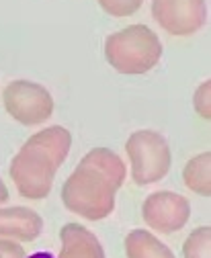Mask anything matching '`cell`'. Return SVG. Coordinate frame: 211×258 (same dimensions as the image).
<instances>
[{"label":"cell","mask_w":211,"mask_h":258,"mask_svg":"<svg viewBox=\"0 0 211 258\" xmlns=\"http://www.w3.org/2000/svg\"><path fill=\"white\" fill-rule=\"evenodd\" d=\"M57 258H107L101 240L86 225L70 221L59 230Z\"/></svg>","instance_id":"9"},{"label":"cell","mask_w":211,"mask_h":258,"mask_svg":"<svg viewBox=\"0 0 211 258\" xmlns=\"http://www.w3.org/2000/svg\"><path fill=\"white\" fill-rule=\"evenodd\" d=\"M183 258H211V228L199 225L183 242Z\"/></svg>","instance_id":"13"},{"label":"cell","mask_w":211,"mask_h":258,"mask_svg":"<svg viewBox=\"0 0 211 258\" xmlns=\"http://www.w3.org/2000/svg\"><path fill=\"white\" fill-rule=\"evenodd\" d=\"M117 190L119 188L97 168L78 162L62 184L59 197L70 213L88 221H101L115 211Z\"/></svg>","instance_id":"3"},{"label":"cell","mask_w":211,"mask_h":258,"mask_svg":"<svg viewBox=\"0 0 211 258\" xmlns=\"http://www.w3.org/2000/svg\"><path fill=\"white\" fill-rule=\"evenodd\" d=\"M193 109L195 113L209 121L211 119V80H203L197 88H195V94H193Z\"/></svg>","instance_id":"15"},{"label":"cell","mask_w":211,"mask_h":258,"mask_svg":"<svg viewBox=\"0 0 211 258\" xmlns=\"http://www.w3.org/2000/svg\"><path fill=\"white\" fill-rule=\"evenodd\" d=\"M0 258H27L23 244L0 238Z\"/></svg>","instance_id":"16"},{"label":"cell","mask_w":211,"mask_h":258,"mask_svg":"<svg viewBox=\"0 0 211 258\" xmlns=\"http://www.w3.org/2000/svg\"><path fill=\"white\" fill-rule=\"evenodd\" d=\"M7 201H9V186L3 180V176H0V205H5Z\"/></svg>","instance_id":"17"},{"label":"cell","mask_w":211,"mask_h":258,"mask_svg":"<svg viewBox=\"0 0 211 258\" xmlns=\"http://www.w3.org/2000/svg\"><path fill=\"white\" fill-rule=\"evenodd\" d=\"M43 217L31 207L0 205V238L3 240H13L19 244L35 242L43 232Z\"/></svg>","instance_id":"8"},{"label":"cell","mask_w":211,"mask_h":258,"mask_svg":"<svg viewBox=\"0 0 211 258\" xmlns=\"http://www.w3.org/2000/svg\"><path fill=\"white\" fill-rule=\"evenodd\" d=\"M191 203L174 190H154L142 203V219L156 236L176 234L191 221Z\"/></svg>","instance_id":"6"},{"label":"cell","mask_w":211,"mask_h":258,"mask_svg":"<svg viewBox=\"0 0 211 258\" xmlns=\"http://www.w3.org/2000/svg\"><path fill=\"white\" fill-rule=\"evenodd\" d=\"M103 53L115 72L125 76H142L152 72L160 63L164 47L156 31L148 25L135 23L111 33L105 39Z\"/></svg>","instance_id":"2"},{"label":"cell","mask_w":211,"mask_h":258,"mask_svg":"<svg viewBox=\"0 0 211 258\" xmlns=\"http://www.w3.org/2000/svg\"><path fill=\"white\" fill-rule=\"evenodd\" d=\"M183 184L199 197L211 195V152H201L183 166Z\"/></svg>","instance_id":"12"},{"label":"cell","mask_w":211,"mask_h":258,"mask_svg":"<svg viewBox=\"0 0 211 258\" xmlns=\"http://www.w3.org/2000/svg\"><path fill=\"white\" fill-rule=\"evenodd\" d=\"M99 7L109 17L123 19L135 15L144 7V0H99Z\"/></svg>","instance_id":"14"},{"label":"cell","mask_w":211,"mask_h":258,"mask_svg":"<svg viewBox=\"0 0 211 258\" xmlns=\"http://www.w3.org/2000/svg\"><path fill=\"white\" fill-rule=\"evenodd\" d=\"M72 150V134L64 125L39 129L13 156L9 174L21 197L29 201L47 199L57 170Z\"/></svg>","instance_id":"1"},{"label":"cell","mask_w":211,"mask_h":258,"mask_svg":"<svg viewBox=\"0 0 211 258\" xmlns=\"http://www.w3.org/2000/svg\"><path fill=\"white\" fill-rule=\"evenodd\" d=\"M123 248L127 258H176L168 244L144 228L131 230L123 240Z\"/></svg>","instance_id":"10"},{"label":"cell","mask_w":211,"mask_h":258,"mask_svg":"<svg viewBox=\"0 0 211 258\" xmlns=\"http://www.w3.org/2000/svg\"><path fill=\"white\" fill-rule=\"evenodd\" d=\"M27 258H55V256H51L49 252H37V254H31V256H27Z\"/></svg>","instance_id":"18"},{"label":"cell","mask_w":211,"mask_h":258,"mask_svg":"<svg viewBox=\"0 0 211 258\" xmlns=\"http://www.w3.org/2000/svg\"><path fill=\"white\" fill-rule=\"evenodd\" d=\"M129 174L137 186L156 184L170 172L172 150L156 129H137L125 142Z\"/></svg>","instance_id":"4"},{"label":"cell","mask_w":211,"mask_h":258,"mask_svg":"<svg viewBox=\"0 0 211 258\" xmlns=\"http://www.w3.org/2000/svg\"><path fill=\"white\" fill-rule=\"evenodd\" d=\"M0 99L9 117L25 127L43 125L55 109L51 92L43 84L27 78L11 80L0 92Z\"/></svg>","instance_id":"5"},{"label":"cell","mask_w":211,"mask_h":258,"mask_svg":"<svg viewBox=\"0 0 211 258\" xmlns=\"http://www.w3.org/2000/svg\"><path fill=\"white\" fill-rule=\"evenodd\" d=\"M152 17L174 37H191L207 23L205 0H152Z\"/></svg>","instance_id":"7"},{"label":"cell","mask_w":211,"mask_h":258,"mask_svg":"<svg viewBox=\"0 0 211 258\" xmlns=\"http://www.w3.org/2000/svg\"><path fill=\"white\" fill-rule=\"evenodd\" d=\"M80 162L88 164V166H93L97 168L103 176H107L117 188H121L125 178H127V166L125 162L121 160V156L115 154L113 150L105 148V146H97L93 150H88Z\"/></svg>","instance_id":"11"}]
</instances>
